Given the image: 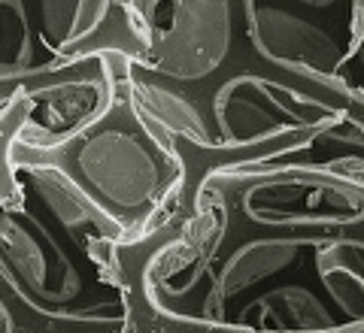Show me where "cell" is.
I'll return each instance as SVG.
<instances>
[{"instance_id": "6da1fadb", "label": "cell", "mask_w": 364, "mask_h": 333, "mask_svg": "<svg viewBox=\"0 0 364 333\" xmlns=\"http://www.w3.org/2000/svg\"><path fill=\"white\" fill-rule=\"evenodd\" d=\"M131 18L112 67L191 191L213 170L364 179V0H131Z\"/></svg>"}, {"instance_id": "7a4b0ae2", "label": "cell", "mask_w": 364, "mask_h": 333, "mask_svg": "<svg viewBox=\"0 0 364 333\" xmlns=\"http://www.w3.org/2000/svg\"><path fill=\"white\" fill-rule=\"evenodd\" d=\"M136 318L191 333H364V179L213 170L186 218L128 246Z\"/></svg>"}, {"instance_id": "3957f363", "label": "cell", "mask_w": 364, "mask_h": 333, "mask_svg": "<svg viewBox=\"0 0 364 333\" xmlns=\"http://www.w3.org/2000/svg\"><path fill=\"white\" fill-rule=\"evenodd\" d=\"M0 333H136L128 239L52 160L4 146Z\"/></svg>"}, {"instance_id": "277c9868", "label": "cell", "mask_w": 364, "mask_h": 333, "mask_svg": "<svg viewBox=\"0 0 364 333\" xmlns=\"http://www.w3.org/2000/svg\"><path fill=\"white\" fill-rule=\"evenodd\" d=\"M40 158L52 160L79 194L119 227L128 246L152 243L173 231L188 212L186 158L122 82L104 116Z\"/></svg>"}, {"instance_id": "5b68a950", "label": "cell", "mask_w": 364, "mask_h": 333, "mask_svg": "<svg viewBox=\"0 0 364 333\" xmlns=\"http://www.w3.org/2000/svg\"><path fill=\"white\" fill-rule=\"evenodd\" d=\"M131 0H0V97L104 55H134Z\"/></svg>"}, {"instance_id": "8992f818", "label": "cell", "mask_w": 364, "mask_h": 333, "mask_svg": "<svg viewBox=\"0 0 364 333\" xmlns=\"http://www.w3.org/2000/svg\"><path fill=\"white\" fill-rule=\"evenodd\" d=\"M116 91L119 76L112 55L18 88L16 94L0 97L4 146L37 155L52 152L104 116Z\"/></svg>"}, {"instance_id": "52a82bcc", "label": "cell", "mask_w": 364, "mask_h": 333, "mask_svg": "<svg viewBox=\"0 0 364 333\" xmlns=\"http://www.w3.org/2000/svg\"><path fill=\"white\" fill-rule=\"evenodd\" d=\"M136 333H191V330H173V327H161V324H152V321L136 318Z\"/></svg>"}]
</instances>
